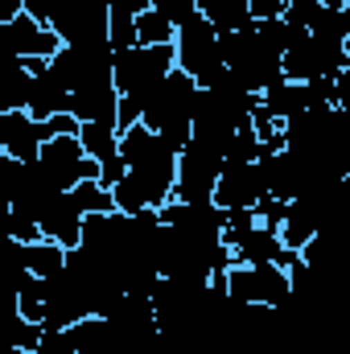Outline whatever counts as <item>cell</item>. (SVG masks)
<instances>
[{
  "label": "cell",
  "mask_w": 350,
  "mask_h": 354,
  "mask_svg": "<svg viewBox=\"0 0 350 354\" xmlns=\"http://www.w3.org/2000/svg\"><path fill=\"white\" fill-rule=\"evenodd\" d=\"M198 91L202 87L177 66L174 75L153 91V99H149L140 124H149L157 136H165L177 153H181V149L194 140V107H198Z\"/></svg>",
  "instance_id": "obj_1"
},
{
  "label": "cell",
  "mask_w": 350,
  "mask_h": 354,
  "mask_svg": "<svg viewBox=\"0 0 350 354\" xmlns=\"http://www.w3.org/2000/svg\"><path fill=\"white\" fill-rule=\"evenodd\" d=\"M223 58L231 79H239L252 95H264L284 79V54H276L260 37V29H243V33H223Z\"/></svg>",
  "instance_id": "obj_2"
},
{
  "label": "cell",
  "mask_w": 350,
  "mask_h": 354,
  "mask_svg": "<svg viewBox=\"0 0 350 354\" xmlns=\"http://www.w3.org/2000/svg\"><path fill=\"white\" fill-rule=\"evenodd\" d=\"M177 66L198 83L202 91L219 87L227 79V58H223V33L198 12L185 25H177Z\"/></svg>",
  "instance_id": "obj_3"
},
{
  "label": "cell",
  "mask_w": 350,
  "mask_h": 354,
  "mask_svg": "<svg viewBox=\"0 0 350 354\" xmlns=\"http://www.w3.org/2000/svg\"><path fill=\"white\" fill-rule=\"evenodd\" d=\"M177 71V46H132L116 50V87L124 99L149 107L153 91Z\"/></svg>",
  "instance_id": "obj_4"
},
{
  "label": "cell",
  "mask_w": 350,
  "mask_h": 354,
  "mask_svg": "<svg viewBox=\"0 0 350 354\" xmlns=\"http://www.w3.org/2000/svg\"><path fill=\"white\" fill-rule=\"evenodd\" d=\"M227 292L235 305L280 309L293 301V276L284 264H235L227 272Z\"/></svg>",
  "instance_id": "obj_5"
},
{
  "label": "cell",
  "mask_w": 350,
  "mask_h": 354,
  "mask_svg": "<svg viewBox=\"0 0 350 354\" xmlns=\"http://www.w3.org/2000/svg\"><path fill=\"white\" fill-rule=\"evenodd\" d=\"M227 157L202 140H190L181 153H177V189L174 198L181 202H214V185L223 174Z\"/></svg>",
  "instance_id": "obj_6"
},
{
  "label": "cell",
  "mask_w": 350,
  "mask_h": 354,
  "mask_svg": "<svg viewBox=\"0 0 350 354\" xmlns=\"http://www.w3.org/2000/svg\"><path fill=\"white\" fill-rule=\"evenodd\" d=\"M350 66V50L322 41L313 33H305L288 54H284V79L293 83H313V79H338Z\"/></svg>",
  "instance_id": "obj_7"
},
{
  "label": "cell",
  "mask_w": 350,
  "mask_h": 354,
  "mask_svg": "<svg viewBox=\"0 0 350 354\" xmlns=\"http://www.w3.org/2000/svg\"><path fill=\"white\" fill-rule=\"evenodd\" d=\"M37 161L50 169V177L62 189H75L79 181H103V165L83 149L79 136H54V140H46Z\"/></svg>",
  "instance_id": "obj_8"
},
{
  "label": "cell",
  "mask_w": 350,
  "mask_h": 354,
  "mask_svg": "<svg viewBox=\"0 0 350 354\" xmlns=\"http://www.w3.org/2000/svg\"><path fill=\"white\" fill-rule=\"evenodd\" d=\"M223 243H231L235 260L239 264H293L301 252H288V243L280 239L276 227H264L260 218L252 227H227L223 231Z\"/></svg>",
  "instance_id": "obj_9"
},
{
  "label": "cell",
  "mask_w": 350,
  "mask_h": 354,
  "mask_svg": "<svg viewBox=\"0 0 350 354\" xmlns=\"http://www.w3.org/2000/svg\"><path fill=\"white\" fill-rule=\"evenodd\" d=\"M0 41H4V50H8V58H21V62H29V58L54 62L58 50L66 46L54 25H46V21H37V17H29V12H21V17H12L8 25H0Z\"/></svg>",
  "instance_id": "obj_10"
},
{
  "label": "cell",
  "mask_w": 350,
  "mask_h": 354,
  "mask_svg": "<svg viewBox=\"0 0 350 354\" xmlns=\"http://www.w3.org/2000/svg\"><path fill=\"white\" fill-rule=\"evenodd\" d=\"M268 194V177H264L260 161H227L223 174H219V185H214V206L223 210H256Z\"/></svg>",
  "instance_id": "obj_11"
},
{
  "label": "cell",
  "mask_w": 350,
  "mask_h": 354,
  "mask_svg": "<svg viewBox=\"0 0 350 354\" xmlns=\"http://www.w3.org/2000/svg\"><path fill=\"white\" fill-rule=\"evenodd\" d=\"M120 87H116V75H99L87 79L83 87L71 91V115L79 124H107V128H120Z\"/></svg>",
  "instance_id": "obj_12"
},
{
  "label": "cell",
  "mask_w": 350,
  "mask_h": 354,
  "mask_svg": "<svg viewBox=\"0 0 350 354\" xmlns=\"http://www.w3.org/2000/svg\"><path fill=\"white\" fill-rule=\"evenodd\" d=\"M161 223L174 227V231H185V235H198L206 243H223V231H227V210L214 206V202H165L161 206Z\"/></svg>",
  "instance_id": "obj_13"
},
{
  "label": "cell",
  "mask_w": 350,
  "mask_h": 354,
  "mask_svg": "<svg viewBox=\"0 0 350 354\" xmlns=\"http://www.w3.org/2000/svg\"><path fill=\"white\" fill-rule=\"evenodd\" d=\"M50 140V124L29 111H0V153L12 161H37Z\"/></svg>",
  "instance_id": "obj_14"
},
{
  "label": "cell",
  "mask_w": 350,
  "mask_h": 354,
  "mask_svg": "<svg viewBox=\"0 0 350 354\" xmlns=\"http://www.w3.org/2000/svg\"><path fill=\"white\" fill-rule=\"evenodd\" d=\"M33 214H37V223H42V235H46V239H54V243H62V248H79V243H83L87 214L75 206L71 189H66V194H54V198H50L46 206H37Z\"/></svg>",
  "instance_id": "obj_15"
},
{
  "label": "cell",
  "mask_w": 350,
  "mask_h": 354,
  "mask_svg": "<svg viewBox=\"0 0 350 354\" xmlns=\"http://www.w3.org/2000/svg\"><path fill=\"white\" fill-rule=\"evenodd\" d=\"M260 107L272 115V120H280V124H288L293 115H301V111H309L313 107V95L305 83H293V79H280L276 87H268L260 95Z\"/></svg>",
  "instance_id": "obj_16"
},
{
  "label": "cell",
  "mask_w": 350,
  "mask_h": 354,
  "mask_svg": "<svg viewBox=\"0 0 350 354\" xmlns=\"http://www.w3.org/2000/svg\"><path fill=\"white\" fill-rule=\"evenodd\" d=\"M198 12H202L219 33H243V29H256L252 0H198Z\"/></svg>",
  "instance_id": "obj_17"
},
{
  "label": "cell",
  "mask_w": 350,
  "mask_h": 354,
  "mask_svg": "<svg viewBox=\"0 0 350 354\" xmlns=\"http://www.w3.org/2000/svg\"><path fill=\"white\" fill-rule=\"evenodd\" d=\"M317 231H322V223H317L313 206H309L305 198H293V206H288V214H284V223H280V239L288 243V252H305Z\"/></svg>",
  "instance_id": "obj_18"
},
{
  "label": "cell",
  "mask_w": 350,
  "mask_h": 354,
  "mask_svg": "<svg viewBox=\"0 0 350 354\" xmlns=\"http://www.w3.org/2000/svg\"><path fill=\"white\" fill-rule=\"evenodd\" d=\"M21 256H25V268H29L33 276L50 280V276L66 272L71 248H62V243H54V239H37V243H21Z\"/></svg>",
  "instance_id": "obj_19"
},
{
  "label": "cell",
  "mask_w": 350,
  "mask_h": 354,
  "mask_svg": "<svg viewBox=\"0 0 350 354\" xmlns=\"http://www.w3.org/2000/svg\"><path fill=\"white\" fill-rule=\"evenodd\" d=\"M79 140H83V149H87L99 165L120 161V128H107V124H83V128H79Z\"/></svg>",
  "instance_id": "obj_20"
},
{
  "label": "cell",
  "mask_w": 350,
  "mask_h": 354,
  "mask_svg": "<svg viewBox=\"0 0 350 354\" xmlns=\"http://www.w3.org/2000/svg\"><path fill=\"white\" fill-rule=\"evenodd\" d=\"M309 33H313V37H322V41L347 46V41H350V4H338V8L322 4V12H317V21H313V29H309Z\"/></svg>",
  "instance_id": "obj_21"
},
{
  "label": "cell",
  "mask_w": 350,
  "mask_h": 354,
  "mask_svg": "<svg viewBox=\"0 0 350 354\" xmlns=\"http://www.w3.org/2000/svg\"><path fill=\"white\" fill-rule=\"evenodd\" d=\"M136 33H140V46H174L177 41V25L161 12V8H149L136 17Z\"/></svg>",
  "instance_id": "obj_22"
},
{
  "label": "cell",
  "mask_w": 350,
  "mask_h": 354,
  "mask_svg": "<svg viewBox=\"0 0 350 354\" xmlns=\"http://www.w3.org/2000/svg\"><path fill=\"white\" fill-rule=\"evenodd\" d=\"M71 198H75V206H79L83 214H111V210H116V194H111V185H103V181H79V185L71 189Z\"/></svg>",
  "instance_id": "obj_23"
},
{
  "label": "cell",
  "mask_w": 350,
  "mask_h": 354,
  "mask_svg": "<svg viewBox=\"0 0 350 354\" xmlns=\"http://www.w3.org/2000/svg\"><path fill=\"white\" fill-rule=\"evenodd\" d=\"M8 239H17V243H37V239H46V235H42V223H37V214H33V206H8Z\"/></svg>",
  "instance_id": "obj_24"
},
{
  "label": "cell",
  "mask_w": 350,
  "mask_h": 354,
  "mask_svg": "<svg viewBox=\"0 0 350 354\" xmlns=\"http://www.w3.org/2000/svg\"><path fill=\"white\" fill-rule=\"evenodd\" d=\"M46 338V326L42 322H29L21 313H12V326H8V346L12 351H37Z\"/></svg>",
  "instance_id": "obj_25"
},
{
  "label": "cell",
  "mask_w": 350,
  "mask_h": 354,
  "mask_svg": "<svg viewBox=\"0 0 350 354\" xmlns=\"http://www.w3.org/2000/svg\"><path fill=\"white\" fill-rule=\"evenodd\" d=\"M288 206H293V202H284V198H276V194H264L260 202H256V218H260L264 227H276V231H280Z\"/></svg>",
  "instance_id": "obj_26"
},
{
  "label": "cell",
  "mask_w": 350,
  "mask_h": 354,
  "mask_svg": "<svg viewBox=\"0 0 350 354\" xmlns=\"http://www.w3.org/2000/svg\"><path fill=\"white\" fill-rule=\"evenodd\" d=\"M153 8H161L174 25H185L190 17H198V0H153Z\"/></svg>",
  "instance_id": "obj_27"
},
{
  "label": "cell",
  "mask_w": 350,
  "mask_h": 354,
  "mask_svg": "<svg viewBox=\"0 0 350 354\" xmlns=\"http://www.w3.org/2000/svg\"><path fill=\"white\" fill-rule=\"evenodd\" d=\"M338 107H347L350 111V66L338 75Z\"/></svg>",
  "instance_id": "obj_28"
},
{
  "label": "cell",
  "mask_w": 350,
  "mask_h": 354,
  "mask_svg": "<svg viewBox=\"0 0 350 354\" xmlns=\"http://www.w3.org/2000/svg\"><path fill=\"white\" fill-rule=\"evenodd\" d=\"M347 50H350V41H347Z\"/></svg>",
  "instance_id": "obj_29"
}]
</instances>
